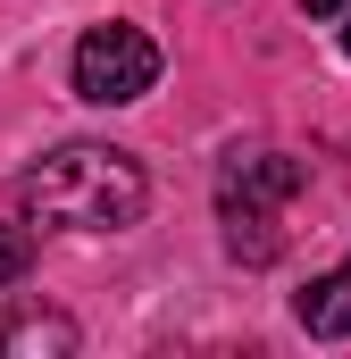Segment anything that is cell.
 <instances>
[{"instance_id":"cell-7","label":"cell","mask_w":351,"mask_h":359,"mask_svg":"<svg viewBox=\"0 0 351 359\" xmlns=\"http://www.w3.org/2000/svg\"><path fill=\"white\" fill-rule=\"evenodd\" d=\"M34 268V226H0V284H25Z\"/></svg>"},{"instance_id":"cell-5","label":"cell","mask_w":351,"mask_h":359,"mask_svg":"<svg viewBox=\"0 0 351 359\" xmlns=\"http://www.w3.org/2000/svg\"><path fill=\"white\" fill-rule=\"evenodd\" d=\"M218 217H226V251H234L243 268H267V259L284 251V226H276V209H251V201H218Z\"/></svg>"},{"instance_id":"cell-2","label":"cell","mask_w":351,"mask_h":359,"mask_svg":"<svg viewBox=\"0 0 351 359\" xmlns=\"http://www.w3.org/2000/svg\"><path fill=\"white\" fill-rule=\"evenodd\" d=\"M159 84V42L143 25H92L76 42V92L100 100V109H126Z\"/></svg>"},{"instance_id":"cell-9","label":"cell","mask_w":351,"mask_h":359,"mask_svg":"<svg viewBox=\"0 0 351 359\" xmlns=\"http://www.w3.org/2000/svg\"><path fill=\"white\" fill-rule=\"evenodd\" d=\"M343 50H351V8H343Z\"/></svg>"},{"instance_id":"cell-6","label":"cell","mask_w":351,"mask_h":359,"mask_svg":"<svg viewBox=\"0 0 351 359\" xmlns=\"http://www.w3.org/2000/svg\"><path fill=\"white\" fill-rule=\"evenodd\" d=\"M293 318H301L310 334H326V343L351 334V259H343L335 276H310V284H301V301H293Z\"/></svg>"},{"instance_id":"cell-8","label":"cell","mask_w":351,"mask_h":359,"mask_svg":"<svg viewBox=\"0 0 351 359\" xmlns=\"http://www.w3.org/2000/svg\"><path fill=\"white\" fill-rule=\"evenodd\" d=\"M301 8H310V17H343L351 0H301Z\"/></svg>"},{"instance_id":"cell-4","label":"cell","mask_w":351,"mask_h":359,"mask_svg":"<svg viewBox=\"0 0 351 359\" xmlns=\"http://www.w3.org/2000/svg\"><path fill=\"white\" fill-rule=\"evenodd\" d=\"M67 359L76 351V326H67V318H59V309H8V318H0V359Z\"/></svg>"},{"instance_id":"cell-3","label":"cell","mask_w":351,"mask_h":359,"mask_svg":"<svg viewBox=\"0 0 351 359\" xmlns=\"http://www.w3.org/2000/svg\"><path fill=\"white\" fill-rule=\"evenodd\" d=\"M301 184H310V168H301V159H284V151H251V159H226V168H218V201L284 209Z\"/></svg>"},{"instance_id":"cell-1","label":"cell","mask_w":351,"mask_h":359,"mask_svg":"<svg viewBox=\"0 0 351 359\" xmlns=\"http://www.w3.org/2000/svg\"><path fill=\"white\" fill-rule=\"evenodd\" d=\"M143 201H151L143 168L109 142H59L51 159H34L17 176V209L34 226H67V234H117L143 217Z\"/></svg>"}]
</instances>
